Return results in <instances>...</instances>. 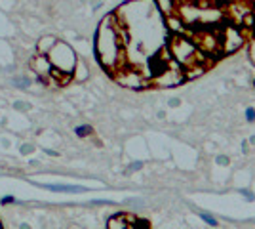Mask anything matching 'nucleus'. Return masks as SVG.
<instances>
[{
	"label": "nucleus",
	"mask_w": 255,
	"mask_h": 229,
	"mask_svg": "<svg viewBox=\"0 0 255 229\" xmlns=\"http://www.w3.org/2000/svg\"><path fill=\"white\" fill-rule=\"evenodd\" d=\"M46 55H48V59H50V63H52L53 69H59V71H63V73L73 75L78 59H76L75 52H73V48H71L69 44L57 40V42L53 44L52 50Z\"/></svg>",
	"instance_id": "f257e3e1"
},
{
	"label": "nucleus",
	"mask_w": 255,
	"mask_h": 229,
	"mask_svg": "<svg viewBox=\"0 0 255 229\" xmlns=\"http://www.w3.org/2000/svg\"><path fill=\"white\" fill-rule=\"evenodd\" d=\"M171 55L179 65H191L196 61H202L200 50L194 46V42H191L185 36H179V34L173 36V40H171Z\"/></svg>",
	"instance_id": "f03ea898"
},
{
	"label": "nucleus",
	"mask_w": 255,
	"mask_h": 229,
	"mask_svg": "<svg viewBox=\"0 0 255 229\" xmlns=\"http://www.w3.org/2000/svg\"><path fill=\"white\" fill-rule=\"evenodd\" d=\"M185 80V75L181 73V69H173V67L164 65L160 69V73L154 76V82L160 86H177Z\"/></svg>",
	"instance_id": "7ed1b4c3"
},
{
	"label": "nucleus",
	"mask_w": 255,
	"mask_h": 229,
	"mask_svg": "<svg viewBox=\"0 0 255 229\" xmlns=\"http://www.w3.org/2000/svg\"><path fill=\"white\" fill-rule=\"evenodd\" d=\"M223 50L225 52H233V50H236V48H240L242 46V42H244V36L238 33V31H234V29H229L227 33H225L223 36Z\"/></svg>",
	"instance_id": "20e7f679"
},
{
	"label": "nucleus",
	"mask_w": 255,
	"mask_h": 229,
	"mask_svg": "<svg viewBox=\"0 0 255 229\" xmlns=\"http://www.w3.org/2000/svg\"><path fill=\"white\" fill-rule=\"evenodd\" d=\"M32 67H34V71H36L38 78L50 76V71H52V63H50L48 55H44V54L34 55V57H32Z\"/></svg>",
	"instance_id": "39448f33"
},
{
	"label": "nucleus",
	"mask_w": 255,
	"mask_h": 229,
	"mask_svg": "<svg viewBox=\"0 0 255 229\" xmlns=\"http://www.w3.org/2000/svg\"><path fill=\"white\" fill-rule=\"evenodd\" d=\"M36 186L55 191V193H84L88 191V187L84 186H69V184H36Z\"/></svg>",
	"instance_id": "423d86ee"
},
{
	"label": "nucleus",
	"mask_w": 255,
	"mask_h": 229,
	"mask_svg": "<svg viewBox=\"0 0 255 229\" xmlns=\"http://www.w3.org/2000/svg\"><path fill=\"white\" fill-rule=\"evenodd\" d=\"M156 2V8H158L166 17L173 15L177 11V0H154Z\"/></svg>",
	"instance_id": "0eeeda50"
},
{
	"label": "nucleus",
	"mask_w": 255,
	"mask_h": 229,
	"mask_svg": "<svg viewBox=\"0 0 255 229\" xmlns=\"http://www.w3.org/2000/svg\"><path fill=\"white\" fill-rule=\"evenodd\" d=\"M55 42H57V38H53V36H44V38H40V42H38V54L46 55L53 48Z\"/></svg>",
	"instance_id": "6e6552de"
},
{
	"label": "nucleus",
	"mask_w": 255,
	"mask_h": 229,
	"mask_svg": "<svg viewBox=\"0 0 255 229\" xmlns=\"http://www.w3.org/2000/svg\"><path fill=\"white\" fill-rule=\"evenodd\" d=\"M75 134L78 136V138H88V136L94 134V128H92L90 124H80V126H76L75 128Z\"/></svg>",
	"instance_id": "1a4fd4ad"
},
{
	"label": "nucleus",
	"mask_w": 255,
	"mask_h": 229,
	"mask_svg": "<svg viewBox=\"0 0 255 229\" xmlns=\"http://www.w3.org/2000/svg\"><path fill=\"white\" fill-rule=\"evenodd\" d=\"M198 216H200V220H202L204 224H208V226H212V228H217V224H219V222H217V220H215V216H212V214H210V212H198Z\"/></svg>",
	"instance_id": "9d476101"
},
{
	"label": "nucleus",
	"mask_w": 255,
	"mask_h": 229,
	"mask_svg": "<svg viewBox=\"0 0 255 229\" xmlns=\"http://www.w3.org/2000/svg\"><path fill=\"white\" fill-rule=\"evenodd\" d=\"M215 163L221 164V166H229V164H231V159H229L227 155H217V157H215Z\"/></svg>",
	"instance_id": "9b49d317"
},
{
	"label": "nucleus",
	"mask_w": 255,
	"mask_h": 229,
	"mask_svg": "<svg viewBox=\"0 0 255 229\" xmlns=\"http://www.w3.org/2000/svg\"><path fill=\"white\" fill-rule=\"evenodd\" d=\"M141 168H143V161H135V163H131L128 166V172H137Z\"/></svg>",
	"instance_id": "f8f14e48"
},
{
	"label": "nucleus",
	"mask_w": 255,
	"mask_h": 229,
	"mask_svg": "<svg viewBox=\"0 0 255 229\" xmlns=\"http://www.w3.org/2000/svg\"><path fill=\"white\" fill-rule=\"evenodd\" d=\"M238 193H240V195L244 197L246 201H255V195L252 193V191H250V189H240Z\"/></svg>",
	"instance_id": "ddd939ff"
},
{
	"label": "nucleus",
	"mask_w": 255,
	"mask_h": 229,
	"mask_svg": "<svg viewBox=\"0 0 255 229\" xmlns=\"http://www.w3.org/2000/svg\"><path fill=\"white\" fill-rule=\"evenodd\" d=\"M246 120H248V122H255V109L254 107H248V109H246Z\"/></svg>",
	"instance_id": "4468645a"
},
{
	"label": "nucleus",
	"mask_w": 255,
	"mask_h": 229,
	"mask_svg": "<svg viewBox=\"0 0 255 229\" xmlns=\"http://www.w3.org/2000/svg\"><path fill=\"white\" fill-rule=\"evenodd\" d=\"M13 82H15V86H19V88H27L29 84H31V80H29V78H15Z\"/></svg>",
	"instance_id": "2eb2a0df"
},
{
	"label": "nucleus",
	"mask_w": 255,
	"mask_h": 229,
	"mask_svg": "<svg viewBox=\"0 0 255 229\" xmlns=\"http://www.w3.org/2000/svg\"><path fill=\"white\" fill-rule=\"evenodd\" d=\"M90 205H115L113 201H105V199H94Z\"/></svg>",
	"instance_id": "dca6fc26"
},
{
	"label": "nucleus",
	"mask_w": 255,
	"mask_h": 229,
	"mask_svg": "<svg viewBox=\"0 0 255 229\" xmlns=\"http://www.w3.org/2000/svg\"><path fill=\"white\" fill-rule=\"evenodd\" d=\"M250 57H252V61L255 63V38L250 42Z\"/></svg>",
	"instance_id": "f3484780"
},
{
	"label": "nucleus",
	"mask_w": 255,
	"mask_h": 229,
	"mask_svg": "<svg viewBox=\"0 0 255 229\" xmlns=\"http://www.w3.org/2000/svg\"><path fill=\"white\" fill-rule=\"evenodd\" d=\"M168 105L175 109V107H179V105H181V99H179V98H171L170 101H168Z\"/></svg>",
	"instance_id": "a211bd4d"
},
{
	"label": "nucleus",
	"mask_w": 255,
	"mask_h": 229,
	"mask_svg": "<svg viewBox=\"0 0 255 229\" xmlns=\"http://www.w3.org/2000/svg\"><path fill=\"white\" fill-rule=\"evenodd\" d=\"M0 203H2V205H10V203H15V199H13V197H4Z\"/></svg>",
	"instance_id": "6ab92c4d"
},
{
	"label": "nucleus",
	"mask_w": 255,
	"mask_h": 229,
	"mask_svg": "<svg viewBox=\"0 0 255 229\" xmlns=\"http://www.w3.org/2000/svg\"><path fill=\"white\" fill-rule=\"evenodd\" d=\"M15 109H31V105H27V103H15Z\"/></svg>",
	"instance_id": "aec40b11"
},
{
	"label": "nucleus",
	"mask_w": 255,
	"mask_h": 229,
	"mask_svg": "<svg viewBox=\"0 0 255 229\" xmlns=\"http://www.w3.org/2000/svg\"><path fill=\"white\" fill-rule=\"evenodd\" d=\"M31 151H32V145H23V147H21L23 155H27V153H31Z\"/></svg>",
	"instance_id": "412c9836"
},
{
	"label": "nucleus",
	"mask_w": 255,
	"mask_h": 229,
	"mask_svg": "<svg viewBox=\"0 0 255 229\" xmlns=\"http://www.w3.org/2000/svg\"><path fill=\"white\" fill-rule=\"evenodd\" d=\"M185 2H208V0H177V4H185Z\"/></svg>",
	"instance_id": "4be33fe9"
},
{
	"label": "nucleus",
	"mask_w": 255,
	"mask_h": 229,
	"mask_svg": "<svg viewBox=\"0 0 255 229\" xmlns=\"http://www.w3.org/2000/svg\"><path fill=\"white\" fill-rule=\"evenodd\" d=\"M248 143H254V145H255V136H252V138H250V142H248Z\"/></svg>",
	"instance_id": "5701e85b"
},
{
	"label": "nucleus",
	"mask_w": 255,
	"mask_h": 229,
	"mask_svg": "<svg viewBox=\"0 0 255 229\" xmlns=\"http://www.w3.org/2000/svg\"><path fill=\"white\" fill-rule=\"evenodd\" d=\"M217 2H223V4H229V2H233V0H217Z\"/></svg>",
	"instance_id": "b1692460"
},
{
	"label": "nucleus",
	"mask_w": 255,
	"mask_h": 229,
	"mask_svg": "<svg viewBox=\"0 0 255 229\" xmlns=\"http://www.w3.org/2000/svg\"><path fill=\"white\" fill-rule=\"evenodd\" d=\"M248 2H252V0H248Z\"/></svg>",
	"instance_id": "393cba45"
}]
</instances>
